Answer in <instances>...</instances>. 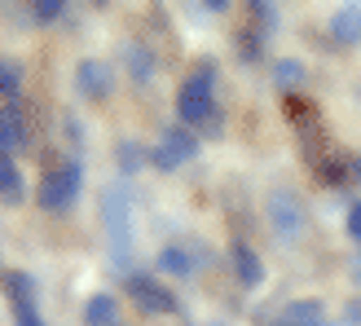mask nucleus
<instances>
[{
    "mask_svg": "<svg viewBox=\"0 0 361 326\" xmlns=\"http://www.w3.org/2000/svg\"><path fill=\"white\" fill-rule=\"evenodd\" d=\"M23 146H27V119H23V106H18V102H5V106H0V155L13 159Z\"/></svg>",
    "mask_w": 361,
    "mask_h": 326,
    "instance_id": "obj_10",
    "label": "nucleus"
},
{
    "mask_svg": "<svg viewBox=\"0 0 361 326\" xmlns=\"http://www.w3.org/2000/svg\"><path fill=\"white\" fill-rule=\"evenodd\" d=\"M331 40L344 44V49L361 44V5H339L331 13Z\"/></svg>",
    "mask_w": 361,
    "mask_h": 326,
    "instance_id": "obj_14",
    "label": "nucleus"
},
{
    "mask_svg": "<svg viewBox=\"0 0 361 326\" xmlns=\"http://www.w3.org/2000/svg\"><path fill=\"white\" fill-rule=\"evenodd\" d=\"M339 326H344V322H339Z\"/></svg>",
    "mask_w": 361,
    "mask_h": 326,
    "instance_id": "obj_28",
    "label": "nucleus"
},
{
    "mask_svg": "<svg viewBox=\"0 0 361 326\" xmlns=\"http://www.w3.org/2000/svg\"><path fill=\"white\" fill-rule=\"evenodd\" d=\"M75 88H80V97H88V102H106V97L115 93V71H111V62L80 58L75 62Z\"/></svg>",
    "mask_w": 361,
    "mask_h": 326,
    "instance_id": "obj_7",
    "label": "nucleus"
},
{
    "mask_svg": "<svg viewBox=\"0 0 361 326\" xmlns=\"http://www.w3.org/2000/svg\"><path fill=\"white\" fill-rule=\"evenodd\" d=\"M119 326H123V322H119Z\"/></svg>",
    "mask_w": 361,
    "mask_h": 326,
    "instance_id": "obj_29",
    "label": "nucleus"
},
{
    "mask_svg": "<svg viewBox=\"0 0 361 326\" xmlns=\"http://www.w3.org/2000/svg\"><path fill=\"white\" fill-rule=\"evenodd\" d=\"M80 190H84V168L80 163H62V168L44 172V181L35 186V203L44 212H71Z\"/></svg>",
    "mask_w": 361,
    "mask_h": 326,
    "instance_id": "obj_4",
    "label": "nucleus"
},
{
    "mask_svg": "<svg viewBox=\"0 0 361 326\" xmlns=\"http://www.w3.org/2000/svg\"><path fill=\"white\" fill-rule=\"evenodd\" d=\"M348 274H353V282L361 286V251H353V260H348Z\"/></svg>",
    "mask_w": 361,
    "mask_h": 326,
    "instance_id": "obj_25",
    "label": "nucleus"
},
{
    "mask_svg": "<svg viewBox=\"0 0 361 326\" xmlns=\"http://www.w3.org/2000/svg\"><path fill=\"white\" fill-rule=\"evenodd\" d=\"M115 163H119V176H137V172L146 168V163H154V159H150V150L141 146L137 137H123L119 146H115Z\"/></svg>",
    "mask_w": 361,
    "mask_h": 326,
    "instance_id": "obj_17",
    "label": "nucleus"
},
{
    "mask_svg": "<svg viewBox=\"0 0 361 326\" xmlns=\"http://www.w3.org/2000/svg\"><path fill=\"white\" fill-rule=\"evenodd\" d=\"M203 326H229V322H221V318H212V322H203Z\"/></svg>",
    "mask_w": 361,
    "mask_h": 326,
    "instance_id": "obj_27",
    "label": "nucleus"
},
{
    "mask_svg": "<svg viewBox=\"0 0 361 326\" xmlns=\"http://www.w3.org/2000/svg\"><path fill=\"white\" fill-rule=\"evenodd\" d=\"M264 53V35L260 31H238V58L243 62H256Z\"/></svg>",
    "mask_w": 361,
    "mask_h": 326,
    "instance_id": "obj_20",
    "label": "nucleus"
},
{
    "mask_svg": "<svg viewBox=\"0 0 361 326\" xmlns=\"http://www.w3.org/2000/svg\"><path fill=\"white\" fill-rule=\"evenodd\" d=\"M128 296L137 300L141 313H154V318L176 313V291H172L168 282L150 278V274H128Z\"/></svg>",
    "mask_w": 361,
    "mask_h": 326,
    "instance_id": "obj_6",
    "label": "nucleus"
},
{
    "mask_svg": "<svg viewBox=\"0 0 361 326\" xmlns=\"http://www.w3.org/2000/svg\"><path fill=\"white\" fill-rule=\"evenodd\" d=\"M27 198V181H23V168H18L13 159L0 155V203L5 207H18Z\"/></svg>",
    "mask_w": 361,
    "mask_h": 326,
    "instance_id": "obj_15",
    "label": "nucleus"
},
{
    "mask_svg": "<svg viewBox=\"0 0 361 326\" xmlns=\"http://www.w3.org/2000/svg\"><path fill=\"white\" fill-rule=\"evenodd\" d=\"M353 176H357V181H361V159H357V163H353Z\"/></svg>",
    "mask_w": 361,
    "mask_h": 326,
    "instance_id": "obj_26",
    "label": "nucleus"
},
{
    "mask_svg": "<svg viewBox=\"0 0 361 326\" xmlns=\"http://www.w3.org/2000/svg\"><path fill=\"white\" fill-rule=\"evenodd\" d=\"M5 296H9V309H40V286H35L31 274H23V269H9L5 278Z\"/></svg>",
    "mask_w": 361,
    "mask_h": 326,
    "instance_id": "obj_13",
    "label": "nucleus"
},
{
    "mask_svg": "<svg viewBox=\"0 0 361 326\" xmlns=\"http://www.w3.org/2000/svg\"><path fill=\"white\" fill-rule=\"evenodd\" d=\"M344 229H348V239H357L361 243V198L348 207V221H344Z\"/></svg>",
    "mask_w": 361,
    "mask_h": 326,
    "instance_id": "obj_23",
    "label": "nucleus"
},
{
    "mask_svg": "<svg viewBox=\"0 0 361 326\" xmlns=\"http://www.w3.org/2000/svg\"><path fill=\"white\" fill-rule=\"evenodd\" d=\"M264 216H269V229H274L282 243H291L309 229V207H304V198L291 186H274L264 194Z\"/></svg>",
    "mask_w": 361,
    "mask_h": 326,
    "instance_id": "obj_3",
    "label": "nucleus"
},
{
    "mask_svg": "<svg viewBox=\"0 0 361 326\" xmlns=\"http://www.w3.org/2000/svg\"><path fill=\"white\" fill-rule=\"evenodd\" d=\"M176 119L185 128H207L221 133V106H216V66L198 62L176 88Z\"/></svg>",
    "mask_w": 361,
    "mask_h": 326,
    "instance_id": "obj_1",
    "label": "nucleus"
},
{
    "mask_svg": "<svg viewBox=\"0 0 361 326\" xmlns=\"http://www.w3.org/2000/svg\"><path fill=\"white\" fill-rule=\"evenodd\" d=\"M123 66H128V76H133L137 88L154 84V76H159V58H154V49L146 40H128V44H123Z\"/></svg>",
    "mask_w": 361,
    "mask_h": 326,
    "instance_id": "obj_11",
    "label": "nucleus"
},
{
    "mask_svg": "<svg viewBox=\"0 0 361 326\" xmlns=\"http://www.w3.org/2000/svg\"><path fill=\"white\" fill-rule=\"evenodd\" d=\"M13 326H44L40 309H13Z\"/></svg>",
    "mask_w": 361,
    "mask_h": 326,
    "instance_id": "obj_24",
    "label": "nucleus"
},
{
    "mask_svg": "<svg viewBox=\"0 0 361 326\" xmlns=\"http://www.w3.org/2000/svg\"><path fill=\"white\" fill-rule=\"evenodd\" d=\"M102 225H106V251H111V269L115 274H128L133 265V190L128 181H115V186L102 190Z\"/></svg>",
    "mask_w": 361,
    "mask_h": 326,
    "instance_id": "obj_2",
    "label": "nucleus"
},
{
    "mask_svg": "<svg viewBox=\"0 0 361 326\" xmlns=\"http://www.w3.org/2000/svg\"><path fill=\"white\" fill-rule=\"evenodd\" d=\"M62 13H66V0H35V5H31L35 23H58Z\"/></svg>",
    "mask_w": 361,
    "mask_h": 326,
    "instance_id": "obj_22",
    "label": "nucleus"
},
{
    "mask_svg": "<svg viewBox=\"0 0 361 326\" xmlns=\"http://www.w3.org/2000/svg\"><path fill=\"white\" fill-rule=\"evenodd\" d=\"M194 155H198V137H194V128H185V123H168V128L159 133V141L150 146V159H154L159 172L185 168Z\"/></svg>",
    "mask_w": 361,
    "mask_h": 326,
    "instance_id": "obj_5",
    "label": "nucleus"
},
{
    "mask_svg": "<svg viewBox=\"0 0 361 326\" xmlns=\"http://www.w3.org/2000/svg\"><path fill=\"white\" fill-rule=\"evenodd\" d=\"M264 326H326V304H322V300H309V296L286 300Z\"/></svg>",
    "mask_w": 361,
    "mask_h": 326,
    "instance_id": "obj_8",
    "label": "nucleus"
},
{
    "mask_svg": "<svg viewBox=\"0 0 361 326\" xmlns=\"http://www.w3.org/2000/svg\"><path fill=\"white\" fill-rule=\"evenodd\" d=\"M229 265H233V278H238V286H247V291L264 286V260H260L247 243H233V247H229Z\"/></svg>",
    "mask_w": 361,
    "mask_h": 326,
    "instance_id": "obj_12",
    "label": "nucleus"
},
{
    "mask_svg": "<svg viewBox=\"0 0 361 326\" xmlns=\"http://www.w3.org/2000/svg\"><path fill=\"white\" fill-rule=\"evenodd\" d=\"M251 13L260 18V27H264V31H278V27H282V13H278L274 0H251Z\"/></svg>",
    "mask_w": 361,
    "mask_h": 326,
    "instance_id": "obj_21",
    "label": "nucleus"
},
{
    "mask_svg": "<svg viewBox=\"0 0 361 326\" xmlns=\"http://www.w3.org/2000/svg\"><path fill=\"white\" fill-rule=\"evenodd\" d=\"M203 256H207L203 243H164V251H159V269H164V274H176V278H190Z\"/></svg>",
    "mask_w": 361,
    "mask_h": 326,
    "instance_id": "obj_9",
    "label": "nucleus"
},
{
    "mask_svg": "<svg viewBox=\"0 0 361 326\" xmlns=\"http://www.w3.org/2000/svg\"><path fill=\"white\" fill-rule=\"evenodd\" d=\"M18 88H23V66L0 53V97H5V102L18 97Z\"/></svg>",
    "mask_w": 361,
    "mask_h": 326,
    "instance_id": "obj_19",
    "label": "nucleus"
},
{
    "mask_svg": "<svg viewBox=\"0 0 361 326\" xmlns=\"http://www.w3.org/2000/svg\"><path fill=\"white\" fill-rule=\"evenodd\" d=\"M304 80H309V66H304L300 58H282L274 66V88H278V93H295Z\"/></svg>",
    "mask_w": 361,
    "mask_h": 326,
    "instance_id": "obj_18",
    "label": "nucleus"
},
{
    "mask_svg": "<svg viewBox=\"0 0 361 326\" xmlns=\"http://www.w3.org/2000/svg\"><path fill=\"white\" fill-rule=\"evenodd\" d=\"M84 326H119V300L111 291L88 296V304H84Z\"/></svg>",
    "mask_w": 361,
    "mask_h": 326,
    "instance_id": "obj_16",
    "label": "nucleus"
}]
</instances>
